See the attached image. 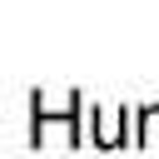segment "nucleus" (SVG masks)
<instances>
[{
    "label": "nucleus",
    "instance_id": "nucleus-1",
    "mask_svg": "<svg viewBox=\"0 0 159 159\" xmlns=\"http://www.w3.org/2000/svg\"><path fill=\"white\" fill-rule=\"evenodd\" d=\"M89 119L99 124V134H94V144H99V149H119V144H129V109H114V114L89 109Z\"/></svg>",
    "mask_w": 159,
    "mask_h": 159
},
{
    "label": "nucleus",
    "instance_id": "nucleus-2",
    "mask_svg": "<svg viewBox=\"0 0 159 159\" xmlns=\"http://www.w3.org/2000/svg\"><path fill=\"white\" fill-rule=\"evenodd\" d=\"M134 144H159V104L139 109V139Z\"/></svg>",
    "mask_w": 159,
    "mask_h": 159
}]
</instances>
